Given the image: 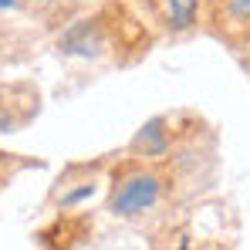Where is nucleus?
I'll return each instance as SVG.
<instances>
[{"label": "nucleus", "mask_w": 250, "mask_h": 250, "mask_svg": "<svg viewBox=\"0 0 250 250\" xmlns=\"http://www.w3.org/2000/svg\"><path fill=\"white\" fill-rule=\"evenodd\" d=\"M163 10V21L172 31H186L196 21V0H156Z\"/></svg>", "instance_id": "4"}, {"label": "nucleus", "mask_w": 250, "mask_h": 250, "mask_svg": "<svg viewBox=\"0 0 250 250\" xmlns=\"http://www.w3.org/2000/svg\"><path fill=\"white\" fill-rule=\"evenodd\" d=\"M227 14L237 21H250V0H227Z\"/></svg>", "instance_id": "5"}, {"label": "nucleus", "mask_w": 250, "mask_h": 250, "mask_svg": "<svg viewBox=\"0 0 250 250\" xmlns=\"http://www.w3.org/2000/svg\"><path fill=\"white\" fill-rule=\"evenodd\" d=\"M14 3H17V0H0V10H10Z\"/></svg>", "instance_id": "7"}, {"label": "nucleus", "mask_w": 250, "mask_h": 250, "mask_svg": "<svg viewBox=\"0 0 250 250\" xmlns=\"http://www.w3.org/2000/svg\"><path fill=\"white\" fill-rule=\"evenodd\" d=\"M132 149H135L139 156H146V159H159V156H166V149H169L166 119H152L149 125H142V132L135 135Z\"/></svg>", "instance_id": "3"}, {"label": "nucleus", "mask_w": 250, "mask_h": 250, "mask_svg": "<svg viewBox=\"0 0 250 250\" xmlns=\"http://www.w3.org/2000/svg\"><path fill=\"white\" fill-rule=\"evenodd\" d=\"M179 250H189V244H179Z\"/></svg>", "instance_id": "8"}, {"label": "nucleus", "mask_w": 250, "mask_h": 250, "mask_svg": "<svg viewBox=\"0 0 250 250\" xmlns=\"http://www.w3.org/2000/svg\"><path fill=\"white\" fill-rule=\"evenodd\" d=\"M95 193V186L91 183H84V186H78L75 193H68V196H61V207H75V203H82L84 196H91Z\"/></svg>", "instance_id": "6"}, {"label": "nucleus", "mask_w": 250, "mask_h": 250, "mask_svg": "<svg viewBox=\"0 0 250 250\" xmlns=\"http://www.w3.org/2000/svg\"><path fill=\"white\" fill-rule=\"evenodd\" d=\"M159 193H163L159 176L135 169V172H125L122 179H115L112 196H108V209L115 216H139V213H146L159 203Z\"/></svg>", "instance_id": "1"}, {"label": "nucleus", "mask_w": 250, "mask_h": 250, "mask_svg": "<svg viewBox=\"0 0 250 250\" xmlns=\"http://www.w3.org/2000/svg\"><path fill=\"white\" fill-rule=\"evenodd\" d=\"M98 47H102V34H98V24H95V21L75 24V27L61 38V51H68V54L91 58V54H98Z\"/></svg>", "instance_id": "2"}]
</instances>
